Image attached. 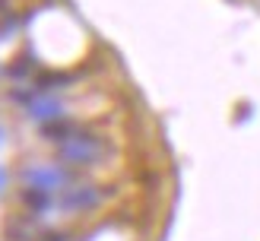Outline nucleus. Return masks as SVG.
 Returning <instances> with one entry per match:
<instances>
[{"label":"nucleus","instance_id":"0eeeda50","mask_svg":"<svg viewBox=\"0 0 260 241\" xmlns=\"http://www.w3.org/2000/svg\"><path fill=\"white\" fill-rule=\"evenodd\" d=\"M7 184H10V171L4 168V165H0V194L7 190Z\"/></svg>","mask_w":260,"mask_h":241},{"label":"nucleus","instance_id":"20e7f679","mask_svg":"<svg viewBox=\"0 0 260 241\" xmlns=\"http://www.w3.org/2000/svg\"><path fill=\"white\" fill-rule=\"evenodd\" d=\"M51 225H54V222L38 219V216H29V213L16 210V213H10L7 222H4V238L7 241H38Z\"/></svg>","mask_w":260,"mask_h":241},{"label":"nucleus","instance_id":"f03ea898","mask_svg":"<svg viewBox=\"0 0 260 241\" xmlns=\"http://www.w3.org/2000/svg\"><path fill=\"white\" fill-rule=\"evenodd\" d=\"M118 187L108 181H95V178H80L70 187H63L54 197V222L57 219H89L99 216L102 210L111 206Z\"/></svg>","mask_w":260,"mask_h":241},{"label":"nucleus","instance_id":"f257e3e1","mask_svg":"<svg viewBox=\"0 0 260 241\" xmlns=\"http://www.w3.org/2000/svg\"><path fill=\"white\" fill-rule=\"evenodd\" d=\"M51 149H54V162L67 165V168L80 171V175L83 171H99L114 159V140L105 130H99V127L86 124V121L76 127L67 140H60V143L51 146Z\"/></svg>","mask_w":260,"mask_h":241},{"label":"nucleus","instance_id":"7ed1b4c3","mask_svg":"<svg viewBox=\"0 0 260 241\" xmlns=\"http://www.w3.org/2000/svg\"><path fill=\"white\" fill-rule=\"evenodd\" d=\"M80 171L67 168L54 159H25L19 168H16V184L19 187H35L42 194L57 197L63 187H70L73 181H80Z\"/></svg>","mask_w":260,"mask_h":241},{"label":"nucleus","instance_id":"39448f33","mask_svg":"<svg viewBox=\"0 0 260 241\" xmlns=\"http://www.w3.org/2000/svg\"><path fill=\"white\" fill-rule=\"evenodd\" d=\"M22 114L29 118L32 124H54V121H63V118H73V114L67 111V101H63V95H38L29 108H22Z\"/></svg>","mask_w":260,"mask_h":241},{"label":"nucleus","instance_id":"6e6552de","mask_svg":"<svg viewBox=\"0 0 260 241\" xmlns=\"http://www.w3.org/2000/svg\"><path fill=\"white\" fill-rule=\"evenodd\" d=\"M0 143H4V127H0Z\"/></svg>","mask_w":260,"mask_h":241},{"label":"nucleus","instance_id":"423d86ee","mask_svg":"<svg viewBox=\"0 0 260 241\" xmlns=\"http://www.w3.org/2000/svg\"><path fill=\"white\" fill-rule=\"evenodd\" d=\"M38 241H80V235H76L70 225H51Z\"/></svg>","mask_w":260,"mask_h":241}]
</instances>
